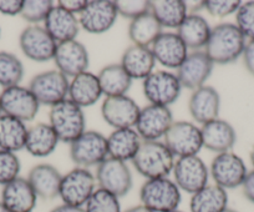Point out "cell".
<instances>
[{
	"label": "cell",
	"mask_w": 254,
	"mask_h": 212,
	"mask_svg": "<svg viewBox=\"0 0 254 212\" xmlns=\"http://www.w3.org/2000/svg\"><path fill=\"white\" fill-rule=\"evenodd\" d=\"M247 39L236 24L222 23L212 28L204 51L213 64L227 65L243 55Z\"/></svg>",
	"instance_id": "1"
},
{
	"label": "cell",
	"mask_w": 254,
	"mask_h": 212,
	"mask_svg": "<svg viewBox=\"0 0 254 212\" xmlns=\"http://www.w3.org/2000/svg\"><path fill=\"white\" fill-rule=\"evenodd\" d=\"M175 156L165 142L161 141H142L132 165L136 171L146 180L167 177L175 166Z\"/></svg>",
	"instance_id": "2"
},
{
	"label": "cell",
	"mask_w": 254,
	"mask_h": 212,
	"mask_svg": "<svg viewBox=\"0 0 254 212\" xmlns=\"http://www.w3.org/2000/svg\"><path fill=\"white\" fill-rule=\"evenodd\" d=\"M49 124L61 142H74L86 131L84 110L69 99L51 106Z\"/></svg>",
	"instance_id": "3"
},
{
	"label": "cell",
	"mask_w": 254,
	"mask_h": 212,
	"mask_svg": "<svg viewBox=\"0 0 254 212\" xmlns=\"http://www.w3.org/2000/svg\"><path fill=\"white\" fill-rule=\"evenodd\" d=\"M141 205L153 212H172L181 204V190L168 177L146 180L140 190Z\"/></svg>",
	"instance_id": "4"
},
{
	"label": "cell",
	"mask_w": 254,
	"mask_h": 212,
	"mask_svg": "<svg viewBox=\"0 0 254 212\" xmlns=\"http://www.w3.org/2000/svg\"><path fill=\"white\" fill-rule=\"evenodd\" d=\"M96 177L89 169L75 167L63 175L59 197L63 204L84 207L96 190Z\"/></svg>",
	"instance_id": "5"
},
{
	"label": "cell",
	"mask_w": 254,
	"mask_h": 212,
	"mask_svg": "<svg viewBox=\"0 0 254 212\" xmlns=\"http://www.w3.org/2000/svg\"><path fill=\"white\" fill-rule=\"evenodd\" d=\"M70 157L76 167L99 166L109 157L107 138L95 130H87L70 143Z\"/></svg>",
	"instance_id": "6"
},
{
	"label": "cell",
	"mask_w": 254,
	"mask_h": 212,
	"mask_svg": "<svg viewBox=\"0 0 254 212\" xmlns=\"http://www.w3.org/2000/svg\"><path fill=\"white\" fill-rule=\"evenodd\" d=\"M70 80L59 70H48L35 75L29 82V90L33 92L40 105L54 106L69 96Z\"/></svg>",
	"instance_id": "7"
},
{
	"label": "cell",
	"mask_w": 254,
	"mask_h": 212,
	"mask_svg": "<svg viewBox=\"0 0 254 212\" xmlns=\"http://www.w3.org/2000/svg\"><path fill=\"white\" fill-rule=\"evenodd\" d=\"M173 181L181 191L193 195L208 185L209 170L198 155L178 157L172 170Z\"/></svg>",
	"instance_id": "8"
},
{
	"label": "cell",
	"mask_w": 254,
	"mask_h": 212,
	"mask_svg": "<svg viewBox=\"0 0 254 212\" xmlns=\"http://www.w3.org/2000/svg\"><path fill=\"white\" fill-rule=\"evenodd\" d=\"M163 139L166 146L177 158L198 155L203 147L201 128L190 121H173Z\"/></svg>",
	"instance_id": "9"
},
{
	"label": "cell",
	"mask_w": 254,
	"mask_h": 212,
	"mask_svg": "<svg viewBox=\"0 0 254 212\" xmlns=\"http://www.w3.org/2000/svg\"><path fill=\"white\" fill-rule=\"evenodd\" d=\"M96 184L116 197H122L131 191L133 185L132 174L126 162L107 157L97 166Z\"/></svg>",
	"instance_id": "10"
},
{
	"label": "cell",
	"mask_w": 254,
	"mask_h": 212,
	"mask_svg": "<svg viewBox=\"0 0 254 212\" xmlns=\"http://www.w3.org/2000/svg\"><path fill=\"white\" fill-rule=\"evenodd\" d=\"M143 95L152 105L167 106L177 101L182 85L177 75L167 70H157L143 80Z\"/></svg>",
	"instance_id": "11"
},
{
	"label": "cell",
	"mask_w": 254,
	"mask_h": 212,
	"mask_svg": "<svg viewBox=\"0 0 254 212\" xmlns=\"http://www.w3.org/2000/svg\"><path fill=\"white\" fill-rule=\"evenodd\" d=\"M248 170L243 158L232 151L217 153L211 164L209 175L217 186L227 190L241 187Z\"/></svg>",
	"instance_id": "12"
},
{
	"label": "cell",
	"mask_w": 254,
	"mask_h": 212,
	"mask_svg": "<svg viewBox=\"0 0 254 212\" xmlns=\"http://www.w3.org/2000/svg\"><path fill=\"white\" fill-rule=\"evenodd\" d=\"M0 106L4 115L15 118L23 123L34 120L40 109V104L33 92L29 87L21 85L3 89L0 94Z\"/></svg>",
	"instance_id": "13"
},
{
	"label": "cell",
	"mask_w": 254,
	"mask_h": 212,
	"mask_svg": "<svg viewBox=\"0 0 254 212\" xmlns=\"http://www.w3.org/2000/svg\"><path fill=\"white\" fill-rule=\"evenodd\" d=\"M172 124L173 115L170 108L148 104L141 109L135 129L142 141H160Z\"/></svg>",
	"instance_id": "14"
},
{
	"label": "cell",
	"mask_w": 254,
	"mask_h": 212,
	"mask_svg": "<svg viewBox=\"0 0 254 212\" xmlns=\"http://www.w3.org/2000/svg\"><path fill=\"white\" fill-rule=\"evenodd\" d=\"M19 45L28 59L36 63H46L54 59L58 44L44 26L30 25L21 31Z\"/></svg>",
	"instance_id": "15"
},
{
	"label": "cell",
	"mask_w": 254,
	"mask_h": 212,
	"mask_svg": "<svg viewBox=\"0 0 254 212\" xmlns=\"http://www.w3.org/2000/svg\"><path fill=\"white\" fill-rule=\"evenodd\" d=\"M80 28L90 34L109 31L119 18L116 4L112 0H90L79 16Z\"/></svg>",
	"instance_id": "16"
},
{
	"label": "cell",
	"mask_w": 254,
	"mask_h": 212,
	"mask_svg": "<svg viewBox=\"0 0 254 212\" xmlns=\"http://www.w3.org/2000/svg\"><path fill=\"white\" fill-rule=\"evenodd\" d=\"M141 108L132 97L127 95L105 97L101 106V115L111 128H135Z\"/></svg>",
	"instance_id": "17"
},
{
	"label": "cell",
	"mask_w": 254,
	"mask_h": 212,
	"mask_svg": "<svg viewBox=\"0 0 254 212\" xmlns=\"http://www.w3.org/2000/svg\"><path fill=\"white\" fill-rule=\"evenodd\" d=\"M213 65L204 50L190 51L177 69L176 75L182 87L194 91L206 85L213 71Z\"/></svg>",
	"instance_id": "18"
},
{
	"label": "cell",
	"mask_w": 254,
	"mask_h": 212,
	"mask_svg": "<svg viewBox=\"0 0 254 212\" xmlns=\"http://www.w3.org/2000/svg\"><path fill=\"white\" fill-rule=\"evenodd\" d=\"M53 60L55 62L56 70L71 79L87 71L90 64L89 51L84 44L76 39L58 44Z\"/></svg>",
	"instance_id": "19"
},
{
	"label": "cell",
	"mask_w": 254,
	"mask_h": 212,
	"mask_svg": "<svg viewBox=\"0 0 254 212\" xmlns=\"http://www.w3.org/2000/svg\"><path fill=\"white\" fill-rule=\"evenodd\" d=\"M151 51L155 57L156 63L167 69H176L181 67L188 55V49L178 36L177 33H161L151 45Z\"/></svg>",
	"instance_id": "20"
},
{
	"label": "cell",
	"mask_w": 254,
	"mask_h": 212,
	"mask_svg": "<svg viewBox=\"0 0 254 212\" xmlns=\"http://www.w3.org/2000/svg\"><path fill=\"white\" fill-rule=\"evenodd\" d=\"M188 110L196 123L204 125L216 120L221 110V96L213 86L204 85L192 91L188 102Z\"/></svg>",
	"instance_id": "21"
},
{
	"label": "cell",
	"mask_w": 254,
	"mask_h": 212,
	"mask_svg": "<svg viewBox=\"0 0 254 212\" xmlns=\"http://www.w3.org/2000/svg\"><path fill=\"white\" fill-rule=\"evenodd\" d=\"M0 201L10 212H33L38 202V196L28 179L19 176L3 186Z\"/></svg>",
	"instance_id": "22"
},
{
	"label": "cell",
	"mask_w": 254,
	"mask_h": 212,
	"mask_svg": "<svg viewBox=\"0 0 254 212\" xmlns=\"http://www.w3.org/2000/svg\"><path fill=\"white\" fill-rule=\"evenodd\" d=\"M44 28L56 44L75 40L81 29L79 18L59 6L58 4L53 6L50 13L46 16Z\"/></svg>",
	"instance_id": "23"
},
{
	"label": "cell",
	"mask_w": 254,
	"mask_h": 212,
	"mask_svg": "<svg viewBox=\"0 0 254 212\" xmlns=\"http://www.w3.org/2000/svg\"><path fill=\"white\" fill-rule=\"evenodd\" d=\"M201 134L203 147L212 152H227V151H231L236 145V130L228 121L222 120L219 118L202 125Z\"/></svg>",
	"instance_id": "24"
},
{
	"label": "cell",
	"mask_w": 254,
	"mask_h": 212,
	"mask_svg": "<svg viewBox=\"0 0 254 212\" xmlns=\"http://www.w3.org/2000/svg\"><path fill=\"white\" fill-rule=\"evenodd\" d=\"M63 175L50 164L35 165L29 171L28 181L38 199L54 200L59 197Z\"/></svg>",
	"instance_id": "25"
},
{
	"label": "cell",
	"mask_w": 254,
	"mask_h": 212,
	"mask_svg": "<svg viewBox=\"0 0 254 212\" xmlns=\"http://www.w3.org/2000/svg\"><path fill=\"white\" fill-rule=\"evenodd\" d=\"M142 143L135 128L116 129L107 136L109 157L120 161H132Z\"/></svg>",
	"instance_id": "26"
},
{
	"label": "cell",
	"mask_w": 254,
	"mask_h": 212,
	"mask_svg": "<svg viewBox=\"0 0 254 212\" xmlns=\"http://www.w3.org/2000/svg\"><path fill=\"white\" fill-rule=\"evenodd\" d=\"M120 64L132 80H145L155 71L156 60L151 48L131 45L124 51Z\"/></svg>",
	"instance_id": "27"
},
{
	"label": "cell",
	"mask_w": 254,
	"mask_h": 212,
	"mask_svg": "<svg viewBox=\"0 0 254 212\" xmlns=\"http://www.w3.org/2000/svg\"><path fill=\"white\" fill-rule=\"evenodd\" d=\"M102 94L97 75L90 71L81 72L70 80L69 97L80 108H90L96 104Z\"/></svg>",
	"instance_id": "28"
},
{
	"label": "cell",
	"mask_w": 254,
	"mask_h": 212,
	"mask_svg": "<svg viewBox=\"0 0 254 212\" xmlns=\"http://www.w3.org/2000/svg\"><path fill=\"white\" fill-rule=\"evenodd\" d=\"M212 28L206 18L199 14H188L177 28V34L188 50L197 51L206 48L211 36Z\"/></svg>",
	"instance_id": "29"
},
{
	"label": "cell",
	"mask_w": 254,
	"mask_h": 212,
	"mask_svg": "<svg viewBox=\"0 0 254 212\" xmlns=\"http://www.w3.org/2000/svg\"><path fill=\"white\" fill-rule=\"evenodd\" d=\"M60 142L50 124L39 123L28 129L25 150L34 157H46L51 155Z\"/></svg>",
	"instance_id": "30"
},
{
	"label": "cell",
	"mask_w": 254,
	"mask_h": 212,
	"mask_svg": "<svg viewBox=\"0 0 254 212\" xmlns=\"http://www.w3.org/2000/svg\"><path fill=\"white\" fill-rule=\"evenodd\" d=\"M226 209H228V194L216 184H208L190 196V212H223Z\"/></svg>",
	"instance_id": "31"
},
{
	"label": "cell",
	"mask_w": 254,
	"mask_h": 212,
	"mask_svg": "<svg viewBox=\"0 0 254 212\" xmlns=\"http://www.w3.org/2000/svg\"><path fill=\"white\" fill-rule=\"evenodd\" d=\"M97 77H99L102 94L106 95V97L127 95L132 85V79L120 63L102 68L97 74Z\"/></svg>",
	"instance_id": "32"
},
{
	"label": "cell",
	"mask_w": 254,
	"mask_h": 212,
	"mask_svg": "<svg viewBox=\"0 0 254 212\" xmlns=\"http://www.w3.org/2000/svg\"><path fill=\"white\" fill-rule=\"evenodd\" d=\"M187 10L182 0H150V11L162 28L177 29L188 15Z\"/></svg>",
	"instance_id": "33"
},
{
	"label": "cell",
	"mask_w": 254,
	"mask_h": 212,
	"mask_svg": "<svg viewBox=\"0 0 254 212\" xmlns=\"http://www.w3.org/2000/svg\"><path fill=\"white\" fill-rule=\"evenodd\" d=\"M28 128L25 123L8 115H0V150L15 153L25 148Z\"/></svg>",
	"instance_id": "34"
},
{
	"label": "cell",
	"mask_w": 254,
	"mask_h": 212,
	"mask_svg": "<svg viewBox=\"0 0 254 212\" xmlns=\"http://www.w3.org/2000/svg\"><path fill=\"white\" fill-rule=\"evenodd\" d=\"M162 33V26L151 11L132 19L128 25V36L133 45L151 48Z\"/></svg>",
	"instance_id": "35"
},
{
	"label": "cell",
	"mask_w": 254,
	"mask_h": 212,
	"mask_svg": "<svg viewBox=\"0 0 254 212\" xmlns=\"http://www.w3.org/2000/svg\"><path fill=\"white\" fill-rule=\"evenodd\" d=\"M24 77V67L16 55L0 51V86L4 89L20 85Z\"/></svg>",
	"instance_id": "36"
},
{
	"label": "cell",
	"mask_w": 254,
	"mask_h": 212,
	"mask_svg": "<svg viewBox=\"0 0 254 212\" xmlns=\"http://www.w3.org/2000/svg\"><path fill=\"white\" fill-rule=\"evenodd\" d=\"M85 212H122L119 197L102 189H96L84 206Z\"/></svg>",
	"instance_id": "37"
},
{
	"label": "cell",
	"mask_w": 254,
	"mask_h": 212,
	"mask_svg": "<svg viewBox=\"0 0 254 212\" xmlns=\"http://www.w3.org/2000/svg\"><path fill=\"white\" fill-rule=\"evenodd\" d=\"M54 5L55 4L51 0H24L20 16L31 25H38L45 21Z\"/></svg>",
	"instance_id": "38"
},
{
	"label": "cell",
	"mask_w": 254,
	"mask_h": 212,
	"mask_svg": "<svg viewBox=\"0 0 254 212\" xmlns=\"http://www.w3.org/2000/svg\"><path fill=\"white\" fill-rule=\"evenodd\" d=\"M21 164L14 152L0 150V185L5 186L9 182L18 179Z\"/></svg>",
	"instance_id": "39"
},
{
	"label": "cell",
	"mask_w": 254,
	"mask_h": 212,
	"mask_svg": "<svg viewBox=\"0 0 254 212\" xmlns=\"http://www.w3.org/2000/svg\"><path fill=\"white\" fill-rule=\"evenodd\" d=\"M236 25L244 38L254 40V0L241 4L236 13Z\"/></svg>",
	"instance_id": "40"
},
{
	"label": "cell",
	"mask_w": 254,
	"mask_h": 212,
	"mask_svg": "<svg viewBox=\"0 0 254 212\" xmlns=\"http://www.w3.org/2000/svg\"><path fill=\"white\" fill-rule=\"evenodd\" d=\"M239 0H207L202 1V6L207 13L216 18H226V16L236 14L241 6Z\"/></svg>",
	"instance_id": "41"
},
{
	"label": "cell",
	"mask_w": 254,
	"mask_h": 212,
	"mask_svg": "<svg viewBox=\"0 0 254 212\" xmlns=\"http://www.w3.org/2000/svg\"><path fill=\"white\" fill-rule=\"evenodd\" d=\"M115 4L119 16L128 18L130 20L150 11V0H117Z\"/></svg>",
	"instance_id": "42"
},
{
	"label": "cell",
	"mask_w": 254,
	"mask_h": 212,
	"mask_svg": "<svg viewBox=\"0 0 254 212\" xmlns=\"http://www.w3.org/2000/svg\"><path fill=\"white\" fill-rule=\"evenodd\" d=\"M24 0H0V14L8 16L20 15Z\"/></svg>",
	"instance_id": "43"
},
{
	"label": "cell",
	"mask_w": 254,
	"mask_h": 212,
	"mask_svg": "<svg viewBox=\"0 0 254 212\" xmlns=\"http://www.w3.org/2000/svg\"><path fill=\"white\" fill-rule=\"evenodd\" d=\"M87 1L89 0H59L58 5L65 9L69 13L74 14V15H80L81 11L86 8Z\"/></svg>",
	"instance_id": "44"
},
{
	"label": "cell",
	"mask_w": 254,
	"mask_h": 212,
	"mask_svg": "<svg viewBox=\"0 0 254 212\" xmlns=\"http://www.w3.org/2000/svg\"><path fill=\"white\" fill-rule=\"evenodd\" d=\"M242 58H243V63L247 71H248L252 76H254V40H249L248 43H247Z\"/></svg>",
	"instance_id": "45"
},
{
	"label": "cell",
	"mask_w": 254,
	"mask_h": 212,
	"mask_svg": "<svg viewBox=\"0 0 254 212\" xmlns=\"http://www.w3.org/2000/svg\"><path fill=\"white\" fill-rule=\"evenodd\" d=\"M242 190H243V195L248 201L254 204V170L249 171L247 174L246 179H244L243 184H242Z\"/></svg>",
	"instance_id": "46"
},
{
	"label": "cell",
	"mask_w": 254,
	"mask_h": 212,
	"mask_svg": "<svg viewBox=\"0 0 254 212\" xmlns=\"http://www.w3.org/2000/svg\"><path fill=\"white\" fill-rule=\"evenodd\" d=\"M50 212H85L84 207H76V206H70V205L61 204L56 206L55 209L51 210Z\"/></svg>",
	"instance_id": "47"
},
{
	"label": "cell",
	"mask_w": 254,
	"mask_h": 212,
	"mask_svg": "<svg viewBox=\"0 0 254 212\" xmlns=\"http://www.w3.org/2000/svg\"><path fill=\"white\" fill-rule=\"evenodd\" d=\"M124 212H153L151 211L150 209H147L146 206H143V205H137V206H133V207H130V209H127L126 211Z\"/></svg>",
	"instance_id": "48"
},
{
	"label": "cell",
	"mask_w": 254,
	"mask_h": 212,
	"mask_svg": "<svg viewBox=\"0 0 254 212\" xmlns=\"http://www.w3.org/2000/svg\"><path fill=\"white\" fill-rule=\"evenodd\" d=\"M249 157H251V162H252V165H253V166H254V146H253V147H252V150H251V155H249Z\"/></svg>",
	"instance_id": "49"
},
{
	"label": "cell",
	"mask_w": 254,
	"mask_h": 212,
	"mask_svg": "<svg viewBox=\"0 0 254 212\" xmlns=\"http://www.w3.org/2000/svg\"><path fill=\"white\" fill-rule=\"evenodd\" d=\"M0 212H10L8 209H6L5 206H4L3 202H1V201H0Z\"/></svg>",
	"instance_id": "50"
},
{
	"label": "cell",
	"mask_w": 254,
	"mask_h": 212,
	"mask_svg": "<svg viewBox=\"0 0 254 212\" xmlns=\"http://www.w3.org/2000/svg\"><path fill=\"white\" fill-rule=\"evenodd\" d=\"M223 212H238V211H236V210H232V209H229V207H228V209L224 210Z\"/></svg>",
	"instance_id": "51"
},
{
	"label": "cell",
	"mask_w": 254,
	"mask_h": 212,
	"mask_svg": "<svg viewBox=\"0 0 254 212\" xmlns=\"http://www.w3.org/2000/svg\"><path fill=\"white\" fill-rule=\"evenodd\" d=\"M0 115H3V111H1V106H0Z\"/></svg>",
	"instance_id": "52"
},
{
	"label": "cell",
	"mask_w": 254,
	"mask_h": 212,
	"mask_svg": "<svg viewBox=\"0 0 254 212\" xmlns=\"http://www.w3.org/2000/svg\"><path fill=\"white\" fill-rule=\"evenodd\" d=\"M172 212H183V211H180V210H175V211H172Z\"/></svg>",
	"instance_id": "53"
},
{
	"label": "cell",
	"mask_w": 254,
	"mask_h": 212,
	"mask_svg": "<svg viewBox=\"0 0 254 212\" xmlns=\"http://www.w3.org/2000/svg\"><path fill=\"white\" fill-rule=\"evenodd\" d=\"M0 34H1V31H0Z\"/></svg>",
	"instance_id": "54"
}]
</instances>
